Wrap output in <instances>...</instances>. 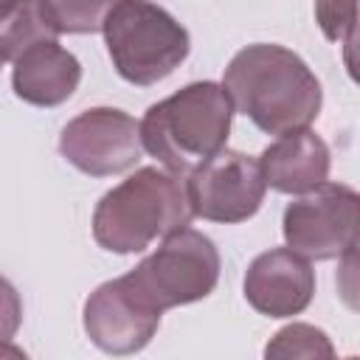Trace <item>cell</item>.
I'll list each match as a JSON object with an SVG mask.
<instances>
[{
    "instance_id": "obj_1",
    "label": "cell",
    "mask_w": 360,
    "mask_h": 360,
    "mask_svg": "<svg viewBox=\"0 0 360 360\" xmlns=\"http://www.w3.org/2000/svg\"><path fill=\"white\" fill-rule=\"evenodd\" d=\"M222 87L233 110L248 115L267 135L307 129L323 101V90L309 65L290 48L256 42L233 53L225 68Z\"/></svg>"
},
{
    "instance_id": "obj_2",
    "label": "cell",
    "mask_w": 360,
    "mask_h": 360,
    "mask_svg": "<svg viewBox=\"0 0 360 360\" xmlns=\"http://www.w3.org/2000/svg\"><path fill=\"white\" fill-rule=\"evenodd\" d=\"M233 101L217 82H191L152 104L141 121L143 149L169 172L188 177L225 149Z\"/></svg>"
},
{
    "instance_id": "obj_3",
    "label": "cell",
    "mask_w": 360,
    "mask_h": 360,
    "mask_svg": "<svg viewBox=\"0 0 360 360\" xmlns=\"http://www.w3.org/2000/svg\"><path fill=\"white\" fill-rule=\"evenodd\" d=\"M186 183L180 174L143 166L110 188L93 211V239L118 256L141 253L191 222Z\"/></svg>"
},
{
    "instance_id": "obj_4",
    "label": "cell",
    "mask_w": 360,
    "mask_h": 360,
    "mask_svg": "<svg viewBox=\"0 0 360 360\" xmlns=\"http://www.w3.org/2000/svg\"><path fill=\"white\" fill-rule=\"evenodd\" d=\"M115 73L138 87L158 84L188 56V31L152 0H115L101 25Z\"/></svg>"
},
{
    "instance_id": "obj_5",
    "label": "cell",
    "mask_w": 360,
    "mask_h": 360,
    "mask_svg": "<svg viewBox=\"0 0 360 360\" xmlns=\"http://www.w3.org/2000/svg\"><path fill=\"white\" fill-rule=\"evenodd\" d=\"M121 278L146 309L163 315L172 307L194 304L214 292L219 250L205 233L186 225L163 236V245Z\"/></svg>"
},
{
    "instance_id": "obj_6",
    "label": "cell",
    "mask_w": 360,
    "mask_h": 360,
    "mask_svg": "<svg viewBox=\"0 0 360 360\" xmlns=\"http://www.w3.org/2000/svg\"><path fill=\"white\" fill-rule=\"evenodd\" d=\"M281 233L287 248L307 259H335L360 233V194L326 180L284 208Z\"/></svg>"
},
{
    "instance_id": "obj_7",
    "label": "cell",
    "mask_w": 360,
    "mask_h": 360,
    "mask_svg": "<svg viewBox=\"0 0 360 360\" xmlns=\"http://www.w3.org/2000/svg\"><path fill=\"white\" fill-rule=\"evenodd\" d=\"M59 152L82 174H121L141 160V121L115 107H90L65 124Z\"/></svg>"
},
{
    "instance_id": "obj_8",
    "label": "cell",
    "mask_w": 360,
    "mask_h": 360,
    "mask_svg": "<svg viewBox=\"0 0 360 360\" xmlns=\"http://www.w3.org/2000/svg\"><path fill=\"white\" fill-rule=\"evenodd\" d=\"M186 191L194 217L233 225L250 219L262 208L267 180L256 158L222 149L188 174Z\"/></svg>"
},
{
    "instance_id": "obj_9",
    "label": "cell",
    "mask_w": 360,
    "mask_h": 360,
    "mask_svg": "<svg viewBox=\"0 0 360 360\" xmlns=\"http://www.w3.org/2000/svg\"><path fill=\"white\" fill-rule=\"evenodd\" d=\"M160 315L146 309L124 284L112 278L98 284L84 301V332L107 354H135L158 332Z\"/></svg>"
},
{
    "instance_id": "obj_10",
    "label": "cell",
    "mask_w": 360,
    "mask_h": 360,
    "mask_svg": "<svg viewBox=\"0 0 360 360\" xmlns=\"http://www.w3.org/2000/svg\"><path fill=\"white\" fill-rule=\"evenodd\" d=\"M245 301L267 318H292L315 295V270L292 248L259 253L245 273Z\"/></svg>"
},
{
    "instance_id": "obj_11",
    "label": "cell",
    "mask_w": 360,
    "mask_h": 360,
    "mask_svg": "<svg viewBox=\"0 0 360 360\" xmlns=\"http://www.w3.org/2000/svg\"><path fill=\"white\" fill-rule=\"evenodd\" d=\"M79 82V59L56 39L37 42L11 62V87L17 98L34 107H59L76 93Z\"/></svg>"
},
{
    "instance_id": "obj_12",
    "label": "cell",
    "mask_w": 360,
    "mask_h": 360,
    "mask_svg": "<svg viewBox=\"0 0 360 360\" xmlns=\"http://www.w3.org/2000/svg\"><path fill=\"white\" fill-rule=\"evenodd\" d=\"M259 163L270 188L281 194H307L326 183L332 155L326 141L307 127L278 135V141L262 152Z\"/></svg>"
},
{
    "instance_id": "obj_13",
    "label": "cell",
    "mask_w": 360,
    "mask_h": 360,
    "mask_svg": "<svg viewBox=\"0 0 360 360\" xmlns=\"http://www.w3.org/2000/svg\"><path fill=\"white\" fill-rule=\"evenodd\" d=\"M59 31L51 25L42 0H3V14H0V45H3V59L11 65L25 48L56 39Z\"/></svg>"
},
{
    "instance_id": "obj_14",
    "label": "cell",
    "mask_w": 360,
    "mask_h": 360,
    "mask_svg": "<svg viewBox=\"0 0 360 360\" xmlns=\"http://www.w3.org/2000/svg\"><path fill=\"white\" fill-rule=\"evenodd\" d=\"M112 3L115 0H42V8L59 34H93L101 31Z\"/></svg>"
},
{
    "instance_id": "obj_15",
    "label": "cell",
    "mask_w": 360,
    "mask_h": 360,
    "mask_svg": "<svg viewBox=\"0 0 360 360\" xmlns=\"http://www.w3.org/2000/svg\"><path fill=\"white\" fill-rule=\"evenodd\" d=\"M264 357H335L329 335L312 323H290L264 346Z\"/></svg>"
},
{
    "instance_id": "obj_16",
    "label": "cell",
    "mask_w": 360,
    "mask_h": 360,
    "mask_svg": "<svg viewBox=\"0 0 360 360\" xmlns=\"http://www.w3.org/2000/svg\"><path fill=\"white\" fill-rule=\"evenodd\" d=\"M315 20L329 42H340L360 20V0H315Z\"/></svg>"
},
{
    "instance_id": "obj_17",
    "label": "cell",
    "mask_w": 360,
    "mask_h": 360,
    "mask_svg": "<svg viewBox=\"0 0 360 360\" xmlns=\"http://www.w3.org/2000/svg\"><path fill=\"white\" fill-rule=\"evenodd\" d=\"M335 287H338V298L352 312H360V233L340 253L338 273H335Z\"/></svg>"
},
{
    "instance_id": "obj_18",
    "label": "cell",
    "mask_w": 360,
    "mask_h": 360,
    "mask_svg": "<svg viewBox=\"0 0 360 360\" xmlns=\"http://www.w3.org/2000/svg\"><path fill=\"white\" fill-rule=\"evenodd\" d=\"M343 65H346V73L352 76V82L360 84V20L343 39Z\"/></svg>"
}]
</instances>
